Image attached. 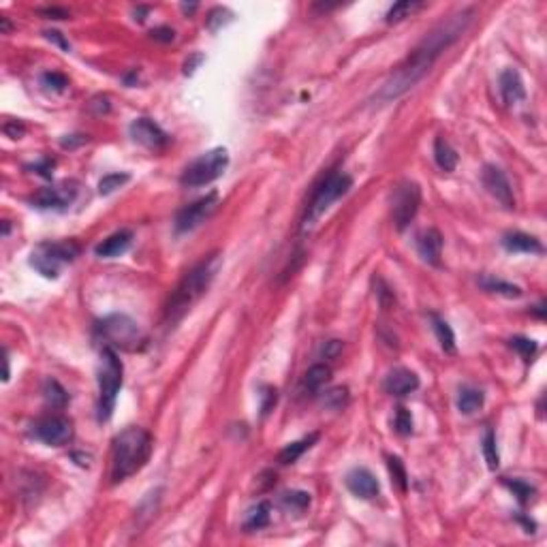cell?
<instances>
[{
  "mask_svg": "<svg viewBox=\"0 0 547 547\" xmlns=\"http://www.w3.org/2000/svg\"><path fill=\"white\" fill-rule=\"evenodd\" d=\"M506 485L511 487V490L515 492V496H517V500L524 504L526 500H528V496H533L535 494V490L533 487L528 485V483H524V481H520V479H513V481H506Z\"/></svg>",
  "mask_w": 547,
  "mask_h": 547,
  "instance_id": "38",
  "label": "cell"
},
{
  "mask_svg": "<svg viewBox=\"0 0 547 547\" xmlns=\"http://www.w3.org/2000/svg\"><path fill=\"white\" fill-rule=\"evenodd\" d=\"M122 387V361L111 346H105L101 353L99 370V421H109L115 408V398Z\"/></svg>",
  "mask_w": 547,
  "mask_h": 547,
  "instance_id": "5",
  "label": "cell"
},
{
  "mask_svg": "<svg viewBox=\"0 0 547 547\" xmlns=\"http://www.w3.org/2000/svg\"><path fill=\"white\" fill-rule=\"evenodd\" d=\"M479 284L490 291V293H498V295H504V298H520L522 295V289L517 284H511V282H504L500 278H481Z\"/></svg>",
  "mask_w": 547,
  "mask_h": 547,
  "instance_id": "27",
  "label": "cell"
},
{
  "mask_svg": "<svg viewBox=\"0 0 547 547\" xmlns=\"http://www.w3.org/2000/svg\"><path fill=\"white\" fill-rule=\"evenodd\" d=\"M502 246L511 252H543V246L537 238L528 236V233H506L502 238Z\"/></svg>",
  "mask_w": 547,
  "mask_h": 547,
  "instance_id": "20",
  "label": "cell"
},
{
  "mask_svg": "<svg viewBox=\"0 0 547 547\" xmlns=\"http://www.w3.org/2000/svg\"><path fill=\"white\" fill-rule=\"evenodd\" d=\"M387 466H389V473H392L394 481L398 483V487L402 492H406V485H408V477H406V471H404V464L400 458H394V456H389L387 458Z\"/></svg>",
  "mask_w": 547,
  "mask_h": 547,
  "instance_id": "34",
  "label": "cell"
},
{
  "mask_svg": "<svg viewBox=\"0 0 547 547\" xmlns=\"http://www.w3.org/2000/svg\"><path fill=\"white\" fill-rule=\"evenodd\" d=\"M3 131H5L7 137H11V139H19V137H22V135L26 133V126H24L22 122H17V120H15V122H7Z\"/></svg>",
  "mask_w": 547,
  "mask_h": 547,
  "instance_id": "43",
  "label": "cell"
},
{
  "mask_svg": "<svg viewBox=\"0 0 547 547\" xmlns=\"http://www.w3.org/2000/svg\"><path fill=\"white\" fill-rule=\"evenodd\" d=\"M421 205V188L415 182H402L396 192H394V205H392V216L394 225L398 231H404L413 219L417 216Z\"/></svg>",
  "mask_w": 547,
  "mask_h": 547,
  "instance_id": "9",
  "label": "cell"
},
{
  "mask_svg": "<svg viewBox=\"0 0 547 547\" xmlns=\"http://www.w3.org/2000/svg\"><path fill=\"white\" fill-rule=\"evenodd\" d=\"M52 167H54V161H43V163H36V165H32V169L36 171V173H41V175H45V178H49V171H52Z\"/></svg>",
  "mask_w": 547,
  "mask_h": 547,
  "instance_id": "46",
  "label": "cell"
},
{
  "mask_svg": "<svg viewBox=\"0 0 547 547\" xmlns=\"http://www.w3.org/2000/svg\"><path fill=\"white\" fill-rule=\"evenodd\" d=\"M432 323H434L436 338H438L445 353H456V334H454L451 325H449L445 319L436 317V315H432Z\"/></svg>",
  "mask_w": 547,
  "mask_h": 547,
  "instance_id": "26",
  "label": "cell"
},
{
  "mask_svg": "<svg viewBox=\"0 0 547 547\" xmlns=\"http://www.w3.org/2000/svg\"><path fill=\"white\" fill-rule=\"evenodd\" d=\"M353 186V178L346 173H329L327 178L319 184V188L312 194L310 203L306 205L304 219H302V231H312L315 225L321 221L323 214L331 208V203L338 201L340 197L350 190Z\"/></svg>",
  "mask_w": 547,
  "mask_h": 547,
  "instance_id": "4",
  "label": "cell"
},
{
  "mask_svg": "<svg viewBox=\"0 0 547 547\" xmlns=\"http://www.w3.org/2000/svg\"><path fill=\"white\" fill-rule=\"evenodd\" d=\"M511 346L517 350V353H520L526 361L533 359L535 353H537V348H539V344H537L535 340H531V338H522V336L511 338Z\"/></svg>",
  "mask_w": 547,
  "mask_h": 547,
  "instance_id": "36",
  "label": "cell"
},
{
  "mask_svg": "<svg viewBox=\"0 0 547 547\" xmlns=\"http://www.w3.org/2000/svg\"><path fill=\"white\" fill-rule=\"evenodd\" d=\"M348 404V389L346 387H334L331 392L325 394V406L331 410H342Z\"/></svg>",
  "mask_w": 547,
  "mask_h": 547,
  "instance_id": "32",
  "label": "cell"
},
{
  "mask_svg": "<svg viewBox=\"0 0 547 547\" xmlns=\"http://www.w3.org/2000/svg\"><path fill=\"white\" fill-rule=\"evenodd\" d=\"M423 7V3H419V0H400V3H396L392 9L387 11V22L392 24V22H402L404 17H410L415 11H419Z\"/></svg>",
  "mask_w": 547,
  "mask_h": 547,
  "instance_id": "28",
  "label": "cell"
},
{
  "mask_svg": "<svg viewBox=\"0 0 547 547\" xmlns=\"http://www.w3.org/2000/svg\"><path fill=\"white\" fill-rule=\"evenodd\" d=\"M394 425H396V432L406 436L413 432V415H410V410L404 408V406H398L396 408V417H394Z\"/></svg>",
  "mask_w": 547,
  "mask_h": 547,
  "instance_id": "33",
  "label": "cell"
},
{
  "mask_svg": "<svg viewBox=\"0 0 547 547\" xmlns=\"http://www.w3.org/2000/svg\"><path fill=\"white\" fill-rule=\"evenodd\" d=\"M276 398L278 396H276V389H274V387H265L263 389V404H261V413L263 415H267L269 410L274 408V404H276Z\"/></svg>",
  "mask_w": 547,
  "mask_h": 547,
  "instance_id": "41",
  "label": "cell"
},
{
  "mask_svg": "<svg viewBox=\"0 0 547 547\" xmlns=\"http://www.w3.org/2000/svg\"><path fill=\"white\" fill-rule=\"evenodd\" d=\"M80 255V246L75 242H56V244H41L36 250H32L30 265L43 274L45 278H58L60 267L65 263H71Z\"/></svg>",
  "mask_w": 547,
  "mask_h": 547,
  "instance_id": "7",
  "label": "cell"
},
{
  "mask_svg": "<svg viewBox=\"0 0 547 547\" xmlns=\"http://www.w3.org/2000/svg\"><path fill=\"white\" fill-rule=\"evenodd\" d=\"M216 205H219V194L216 192L205 194V197L197 199L194 203H190L178 212V216H175V229H178L180 233H188L192 229H197L201 223H205L212 216Z\"/></svg>",
  "mask_w": 547,
  "mask_h": 547,
  "instance_id": "10",
  "label": "cell"
},
{
  "mask_svg": "<svg viewBox=\"0 0 547 547\" xmlns=\"http://www.w3.org/2000/svg\"><path fill=\"white\" fill-rule=\"evenodd\" d=\"M317 440H319V434H310V436H306V438H302L298 443L287 445L282 451L278 454V462L280 464H293V462H298L304 456V451H308V449L315 445Z\"/></svg>",
  "mask_w": 547,
  "mask_h": 547,
  "instance_id": "24",
  "label": "cell"
},
{
  "mask_svg": "<svg viewBox=\"0 0 547 547\" xmlns=\"http://www.w3.org/2000/svg\"><path fill=\"white\" fill-rule=\"evenodd\" d=\"M221 265H223L221 252H212V255H208L203 261H199L186 274L169 300V306H167V321L169 323L180 321L192 308V304L201 300V295L210 289L214 278H216Z\"/></svg>",
  "mask_w": 547,
  "mask_h": 547,
  "instance_id": "2",
  "label": "cell"
},
{
  "mask_svg": "<svg viewBox=\"0 0 547 547\" xmlns=\"http://www.w3.org/2000/svg\"><path fill=\"white\" fill-rule=\"evenodd\" d=\"M419 255L423 257L425 263L429 265H438L440 255H443V236L438 229H425L419 240H417Z\"/></svg>",
  "mask_w": 547,
  "mask_h": 547,
  "instance_id": "18",
  "label": "cell"
},
{
  "mask_svg": "<svg viewBox=\"0 0 547 547\" xmlns=\"http://www.w3.org/2000/svg\"><path fill=\"white\" fill-rule=\"evenodd\" d=\"M282 502L287 506H291V509H295V511H304L306 506L310 504V494L308 492H300V490H293V492L282 494Z\"/></svg>",
  "mask_w": 547,
  "mask_h": 547,
  "instance_id": "35",
  "label": "cell"
},
{
  "mask_svg": "<svg viewBox=\"0 0 547 547\" xmlns=\"http://www.w3.org/2000/svg\"><path fill=\"white\" fill-rule=\"evenodd\" d=\"M483 456H485V462H487V468L490 471H496L498 464H500V456H498V447H496V434L492 429H487L485 436H483Z\"/></svg>",
  "mask_w": 547,
  "mask_h": 547,
  "instance_id": "29",
  "label": "cell"
},
{
  "mask_svg": "<svg viewBox=\"0 0 547 547\" xmlns=\"http://www.w3.org/2000/svg\"><path fill=\"white\" fill-rule=\"evenodd\" d=\"M152 436L139 425H131L115 436L111 456V481L120 483L131 475L139 473L150 460Z\"/></svg>",
  "mask_w": 547,
  "mask_h": 547,
  "instance_id": "3",
  "label": "cell"
},
{
  "mask_svg": "<svg viewBox=\"0 0 547 547\" xmlns=\"http://www.w3.org/2000/svg\"><path fill=\"white\" fill-rule=\"evenodd\" d=\"M485 402V396L481 389H475V387H462L460 389V396H458V408L460 413L464 415H473L477 410L483 406Z\"/></svg>",
  "mask_w": 547,
  "mask_h": 547,
  "instance_id": "22",
  "label": "cell"
},
{
  "mask_svg": "<svg viewBox=\"0 0 547 547\" xmlns=\"http://www.w3.org/2000/svg\"><path fill=\"white\" fill-rule=\"evenodd\" d=\"M131 242H133V231L120 229V231L111 233L107 240H103L99 246L94 248V252H96V257L113 259V257L124 255V252L129 250V246H131Z\"/></svg>",
  "mask_w": 547,
  "mask_h": 547,
  "instance_id": "17",
  "label": "cell"
},
{
  "mask_svg": "<svg viewBox=\"0 0 547 547\" xmlns=\"http://www.w3.org/2000/svg\"><path fill=\"white\" fill-rule=\"evenodd\" d=\"M9 30H11V22H9V17H5V15H3V17H0V32L7 34Z\"/></svg>",
  "mask_w": 547,
  "mask_h": 547,
  "instance_id": "48",
  "label": "cell"
},
{
  "mask_svg": "<svg viewBox=\"0 0 547 547\" xmlns=\"http://www.w3.org/2000/svg\"><path fill=\"white\" fill-rule=\"evenodd\" d=\"M75 192L77 190L73 186H69V184L47 186V188H41L34 194L32 205L38 208V210H65L75 199Z\"/></svg>",
  "mask_w": 547,
  "mask_h": 547,
  "instance_id": "14",
  "label": "cell"
},
{
  "mask_svg": "<svg viewBox=\"0 0 547 547\" xmlns=\"http://www.w3.org/2000/svg\"><path fill=\"white\" fill-rule=\"evenodd\" d=\"M377 284L381 287L379 291H377V295H379V302H381V306L383 308H387V306H392L394 302H396V298H394V293L389 291V287L383 282V280H377Z\"/></svg>",
  "mask_w": 547,
  "mask_h": 547,
  "instance_id": "40",
  "label": "cell"
},
{
  "mask_svg": "<svg viewBox=\"0 0 547 547\" xmlns=\"http://www.w3.org/2000/svg\"><path fill=\"white\" fill-rule=\"evenodd\" d=\"M434 161H436V165L443 171H454L456 165H458V154L451 148V144L445 139V137H436V142H434Z\"/></svg>",
  "mask_w": 547,
  "mask_h": 547,
  "instance_id": "23",
  "label": "cell"
},
{
  "mask_svg": "<svg viewBox=\"0 0 547 547\" xmlns=\"http://www.w3.org/2000/svg\"><path fill=\"white\" fill-rule=\"evenodd\" d=\"M227 165H229V152L225 148L208 150L205 154H201L199 159H194L182 171L180 182L184 186H190V188L205 186V184H210L214 180H219L221 175L225 173Z\"/></svg>",
  "mask_w": 547,
  "mask_h": 547,
  "instance_id": "6",
  "label": "cell"
},
{
  "mask_svg": "<svg viewBox=\"0 0 547 547\" xmlns=\"http://www.w3.org/2000/svg\"><path fill=\"white\" fill-rule=\"evenodd\" d=\"M45 400L56 408H63L69 400V394L65 392V387L58 381H47L45 383Z\"/></svg>",
  "mask_w": 547,
  "mask_h": 547,
  "instance_id": "30",
  "label": "cell"
},
{
  "mask_svg": "<svg viewBox=\"0 0 547 547\" xmlns=\"http://www.w3.org/2000/svg\"><path fill=\"white\" fill-rule=\"evenodd\" d=\"M38 13L45 15L47 19H67L71 13L63 7H45V9H38Z\"/></svg>",
  "mask_w": 547,
  "mask_h": 547,
  "instance_id": "44",
  "label": "cell"
},
{
  "mask_svg": "<svg viewBox=\"0 0 547 547\" xmlns=\"http://www.w3.org/2000/svg\"><path fill=\"white\" fill-rule=\"evenodd\" d=\"M43 34H45L47 41L56 43V45L60 47V49H65V52H69V49H71V43H69L67 38L63 36V32H58V30H45Z\"/></svg>",
  "mask_w": 547,
  "mask_h": 547,
  "instance_id": "42",
  "label": "cell"
},
{
  "mask_svg": "<svg viewBox=\"0 0 547 547\" xmlns=\"http://www.w3.org/2000/svg\"><path fill=\"white\" fill-rule=\"evenodd\" d=\"M344 483L355 496L366 498V500L379 496V492H381V485H379L377 477L370 473L368 468H353V471L346 475Z\"/></svg>",
  "mask_w": 547,
  "mask_h": 547,
  "instance_id": "15",
  "label": "cell"
},
{
  "mask_svg": "<svg viewBox=\"0 0 547 547\" xmlns=\"http://www.w3.org/2000/svg\"><path fill=\"white\" fill-rule=\"evenodd\" d=\"M84 142H86V137H82V135H71L69 139H63V148H75V146H80Z\"/></svg>",
  "mask_w": 547,
  "mask_h": 547,
  "instance_id": "47",
  "label": "cell"
},
{
  "mask_svg": "<svg viewBox=\"0 0 547 547\" xmlns=\"http://www.w3.org/2000/svg\"><path fill=\"white\" fill-rule=\"evenodd\" d=\"M331 377V370L325 366V364H315L312 368H308V372L304 375V389L310 394H317L325 387V383L329 381Z\"/></svg>",
  "mask_w": 547,
  "mask_h": 547,
  "instance_id": "21",
  "label": "cell"
},
{
  "mask_svg": "<svg viewBox=\"0 0 547 547\" xmlns=\"http://www.w3.org/2000/svg\"><path fill=\"white\" fill-rule=\"evenodd\" d=\"M269 511L271 506L267 500H261L257 502V506H252V509L246 513V520H244V531H261L269 524Z\"/></svg>",
  "mask_w": 547,
  "mask_h": 547,
  "instance_id": "25",
  "label": "cell"
},
{
  "mask_svg": "<svg viewBox=\"0 0 547 547\" xmlns=\"http://www.w3.org/2000/svg\"><path fill=\"white\" fill-rule=\"evenodd\" d=\"M342 353V342L340 340H329L321 348V357L323 359H336Z\"/></svg>",
  "mask_w": 547,
  "mask_h": 547,
  "instance_id": "39",
  "label": "cell"
},
{
  "mask_svg": "<svg viewBox=\"0 0 547 547\" xmlns=\"http://www.w3.org/2000/svg\"><path fill=\"white\" fill-rule=\"evenodd\" d=\"M481 182L485 186V190L492 194V197L504 205L506 210L515 208V197H513V188L509 178L504 175V171L496 165H485L481 171Z\"/></svg>",
  "mask_w": 547,
  "mask_h": 547,
  "instance_id": "12",
  "label": "cell"
},
{
  "mask_svg": "<svg viewBox=\"0 0 547 547\" xmlns=\"http://www.w3.org/2000/svg\"><path fill=\"white\" fill-rule=\"evenodd\" d=\"M43 86H47V88H52V90H56V92H63L67 86H69V80L67 77L63 75V73H56V71H47V73H43Z\"/></svg>",
  "mask_w": 547,
  "mask_h": 547,
  "instance_id": "37",
  "label": "cell"
},
{
  "mask_svg": "<svg viewBox=\"0 0 547 547\" xmlns=\"http://www.w3.org/2000/svg\"><path fill=\"white\" fill-rule=\"evenodd\" d=\"M129 133L133 137V142H137V144L148 148V150H163L169 144L167 133L150 118L133 120L131 126H129Z\"/></svg>",
  "mask_w": 547,
  "mask_h": 547,
  "instance_id": "13",
  "label": "cell"
},
{
  "mask_svg": "<svg viewBox=\"0 0 547 547\" xmlns=\"http://www.w3.org/2000/svg\"><path fill=\"white\" fill-rule=\"evenodd\" d=\"M475 19V9H462L454 15H449L447 19L425 34L423 41L415 47V52L410 54L406 60L389 75V80L381 86L375 99L379 103H389L408 92L415 84H419L423 77L432 71L436 60L443 56L445 49L451 47L458 38L468 30V26L473 24Z\"/></svg>",
  "mask_w": 547,
  "mask_h": 547,
  "instance_id": "1",
  "label": "cell"
},
{
  "mask_svg": "<svg viewBox=\"0 0 547 547\" xmlns=\"http://www.w3.org/2000/svg\"><path fill=\"white\" fill-rule=\"evenodd\" d=\"M5 381H9V357L5 353Z\"/></svg>",
  "mask_w": 547,
  "mask_h": 547,
  "instance_id": "49",
  "label": "cell"
},
{
  "mask_svg": "<svg viewBox=\"0 0 547 547\" xmlns=\"http://www.w3.org/2000/svg\"><path fill=\"white\" fill-rule=\"evenodd\" d=\"M383 387H385V392L392 396H408L419 387V377L406 368H396L385 377Z\"/></svg>",
  "mask_w": 547,
  "mask_h": 547,
  "instance_id": "16",
  "label": "cell"
},
{
  "mask_svg": "<svg viewBox=\"0 0 547 547\" xmlns=\"http://www.w3.org/2000/svg\"><path fill=\"white\" fill-rule=\"evenodd\" d=\"M32 434H34V438H38L45 445L63 447V445H67L73 438V425L65 417H58V415L56 417H45V419L34 423Z\"/></svg>",
  "mask_w": 547,
  "mask_h": 547,
  "instance_id": "11",
  "label": "cell"
},
{
  "mask_svg": "<svg viewBox=\"0 0 547 547\" xmlns=\"http://www.w3.org/2000/svg\"><path fill=\"white\" fill-rule=\"evenodd\" d=\"M131 180L129 173H107L101 178L99 182V192L101 194H111L113 190H118L120 186H124Z\"/></svg>",
  "mask_w": 547,
  "mask_h": 547,
  "instance_id": "31",
  "label": "cell"
},
{
  "mask_svg": "<svg viewBox=\"0 0 547 547\" xmlns=\"http://www.w3.org/2000/svg\"><path fill=\"white\" fill-rule=\"evenodd\" d=\"M99 331H101L103 338L109 344L126 348V350H135L137 346H139L146 340L144 338V331L139 329V325H137L126 315H109V317H105L99 323Z\"/></svg>",
  "mask_w": 547,
  "mask_h": 547,
  "instance_id": "8",
  "label": "cell"
},
{
  "mask_svg": "<svg viewBox=\"0 0 547 547\" xmlns=\"http://www.w3.org/2000/svg\"><path fill=\"white\" fill-rule=\"evenodd\" d=\"M500 94L506 105H515L526 99V88L515 69H504L500 73Z\"/></svg>",
  "mask_w": 547,
  "mask_h": 547,
  "instance_id": "19",
  "label": "cell"
},
{
  "mask_svg": "<svg viewBox=\"0 0 547 547\" xmlns=\"http://www.w3.org/2000/svg\"><path fill=\"white\" fill-rule=\"evenodd\" d=\"M150 34H152V38H156V41H163V43H169V41H173V30H171L169 26L154 28Z\"/></svg>",
  "mask_w": 547,
  "mask_h": 547,
  "instance_id": "45",
  "label": "cell"
}]
</instances>
